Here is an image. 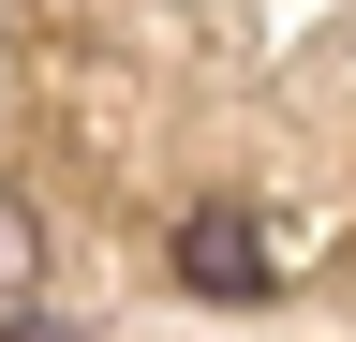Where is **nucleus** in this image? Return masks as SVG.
I'll return each instance as SVG.
<instances>
[{
	"label": "nucleus",
	"mask_w": 356,
	"mask_h": 342,
	"mask_svg": "<svg viewBox=\"0 0 356 342\" xmlns=\"http://www.w3.org/2000/svg\"><path fill=\"white\" fill-rule=\"evenodd\" d=\"M178 297H222V313H252L267 283H282V238L252 224V208H178Z\"/></svg>",
	"instance_id": "nucleus-1"
},
{
	"label": "nucleus",
	"mask_w": 356,
	"mask_h": 342,
	"mask_svg": "<svg viewBox=\"0 0 356 342\" xmlns=\"http://www.w3.org/2000/svg\"><path fill=\"white\" fill-rule=\"evenodd\" d=\"M0 342H44V224H30V194H0Z\"/></svg>",
	"instance_id": "nucleus-2"
}]
</instances>
